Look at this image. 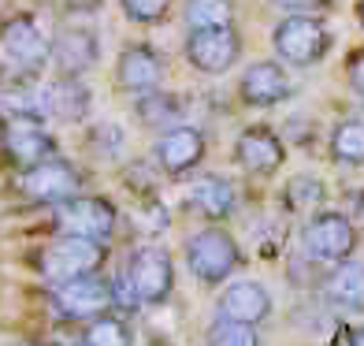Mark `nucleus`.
<instances>
[{"label": "nucleus", "instance_id": "nucleus-1", "mask_svg": "<svg viewBox=\"0 0 364 346\" xmlns=\"http://www.w3.org/2000/svg\"><path fill=\"white\" fill-rule=\"evenodd\" d=\"M357 238H360V231L350 216H342V212H320L301 231V250L312 265H342V261L353 257Z\"/></svg>", "mask_w": 364, "mask_h": 346}, {"label": "nucleus", "instance_id": "nucleus-2", "mask_svg": "<svg viewBox=\"0 0 364 346\" xmlns=\"http://www.w3.org/2000/svg\"><path fill=\"white\" fill-rule=\"evenodd\" d=\"M331 30L316 19V15H287L283 23L275 26L272 45L279 60H287L290 68H312L331 53Z\"/></svg>", "mask_w": 364, "mask_h": 346}, {"label": "nucleus", "instance_id": "nucleus-3", "mask_svg": "<svg viewBox=\"0 0 364 346\" xmlns=\"http://www.w3.org/2000/svg\"><path fill=\"white\" fill-rule=\"evenodd\" d=\"M119 302L115 294V283H108L105 276H78V279H68V283H56L53 290V305L60 317L68 320H97V317H108L112 305Z\"/></svg>", "mask_w": 364, "mask_h": 346}, {"label": "nucleus", "instance_id": "nucleus-4", "mask_svg": "<svg viewBox=\"0 0 364 346\" xmlns=\"http://www.w3.org/2000/svg\"><path fill=\"white\" fill-rule=\"evenodd\" d=\"M127 290L134 294L138 305H160L171 298L175 290V265L164 250H134L130 253V265H127V276H123Z\"/></svg>", "mask_w": 364, "mask_h": 346}, {"label": "nucleus", "instance_id": "nucleus-5", "mask_svg": "<svg viewBox=\"0 0 364 346\" xmlns=\"http://www.w3.org/2000/svg\"><path fill=\"white\" fill-rule=\"evenodd\" d=\"M186 265L201 283L216 287L238 265V242L220 227H205L186 238Z\"/></svg>", "mask_w": 364, "mask_h": 346}, {"label": "nucleus", "instance_id": "nucleus-6", "mask_svg": "<svg viewBox=\"0 0 364 346\" xmlns=\"http://www.w3.org/2000/svg\"><path fill=\"white\" fill-rule=\"evenodd\" d=\"M19 190L30 197V201H48V205H63L71 197L82 194V175L75 172V164L48 157L34 168H26L19 175Z\"/></svg>", "mask_w": 364, "mask_h": 346}, {"label": "nucleus", "instance_id": "nucleus-7", "mask_svg": "<svg viewBox=\"0 0 364 346\" xmlns=\"http://www.w3.org/2000/svg\"><path fill=\"white\" fill-rule=\"evenodd\" d=\"M0 45H4L8 60L23 71H41L53 60V41L41 34V26L34 23V15H8L0 23Z\"/></svg>", "mask_w": 364, "mask_h": 346}, {"label": "nucleus", "instance_id": "nucleus-8", "mask_svg": "<svg viewBox=\"0 0 364 346\" xmlns=\"http://www.w3.org/2000/svg\"><path fill=\"white\" fill-rule=\"evenodd\" d=\"M101 261H105L101 242L75 238V235H60V238L45 250L41 268H45L48 279L68 283V279H78V276H93L97 268H101Z\"/></svg>", "mask_w": 364, "mask_h": 346}, {"label": "nucleus", "instance_id": "nucleus-9", "mask_svg": "<svg viewBox=\"0 0 364 346\" xmlns=\"http://www.w3.org/2000/svg\"><path fill=\"white\" fill-rule=\"evenodd\" d=\"M56 224H60L63 235L101 242L115 231V209H112V201H105V197L78 194V197H71V201L56 205Z\"/></svg>", "mask_w": 364, "mask_h": 346}, {"label": "nucleus", "instance_id": "nucleus-10", "mask_svg": "<svg viewBox=\"0 0 364 346\" xmlns=\"http://www.w3.org/2000/svg\"><path fill=\"white\" fill-rule=\"evenodd\" d=\"M238 56H242V38L235 26L190 30V38H186V60L201 75H223L238 63Z\"/></svg>", "mask_w": 364, "mask_h": 346}, {"label": "nucleus", "instance_id": "nucleus-11", "mask_svg": "<svg viewBox=\"0 0 364 346\" xmlns=\"http://www.w3.org/2000/svg\"><path fill=\"white\" fill-rule=\"evenodd\" d=\"M4 153L11 157V164H19V168H34V164L56 157V138L45 130V123L38 115H15V120H8Z\"/></svg>", "mask_w": 364, "mask_h": 346}, {"label": "nucleus", "instance_id": "nucleus-12", "mask_svg": "<svg viewBox=\"0 0 364 346\" xmlns=\"http://www.w3.org/2000/svg\"><path fill=\"white\" fill-rule=\"evenodd\" d=\"M38 101H41V112L53 115V120L78 123V120H86L90 108H93V90L78 75H60L53 82H45Z\"/></svg>", "mask_w": 364, "mask_h": 346}, {"label": "nucleus", "instance_id": "nucleus-13", "mask_svg": "<svg viewBox=\"0 0 364 346\" xmlns=\"http://www.w3.org/2000/svg\"><path fill=\"white\" fill-rule=\"evenodd\" d=\"M101 60V41L90 26L82 23H68L53 34V63L60 68V75H78L90 71Z\"/></svg>", "mask_w": 364, "mask_h": 346}, {"label": "nucleus", "instance_id": "nucleus-14", "mask_svg": "<svg viewBox=\"0 0 364 346\" xmlns=\"http://www.w3.org/2000/svg\"><path fill=\"white\" fill-rule=\"evenodd\" d=\"M115 82L130 93H156L164 82V60L153 45H127L115 60Z\"/></svg>", "mask_w": 364, "mask_h": 346}, {"label": "nucleus", "instance_id": "nucleus-15", "mask_svg": "<svg viewBox=\"0 0 364 346\" xmlns=\"http://www.w3.org/2000/svg\"><path fill=\"white\" fill-rule=\"evenodd\" d=\"M235 160L253 175H272L283 168L287 145L279 142V135L272 127H245L235 142Z\"/></svg>", "mask_w": 364, "mask_h": 346}, {"label": "nucleus", "instance_id": "nucleus-16", "mask_svg": "<svg viewBox=\"0 0 364 346\" xmlns=\"http://www.w3.org/2000/svg\"><path fill=\"white\" fill-rule=\"evenodd\" d=\"M272 313V294L268 287L253 283V279H238V283L223 287L216 298V317L223 320H242V324H260Z\"/></svg>", "mask_w": 364, "mask_h": 346}, {"label": "nucleus", "instance_id": "nucleus-17", "mask_svg": "<svg viewBox=\"0 0 364 346\" xmlns=\"http://www.w3.org/2000/svg\"><path fill=\"white\" fill-rule=\"evenodd\" d=\"M238 93H242V101L253 105V108H272V105L290 97V75L283 71V63L260 60L253 68H245V75L238 82Z\"/></svg>", "mask_w": 364, "mask_h": 346}, {"label": "nucleus", "instance_id": "nucleus-18", "mask_svg": "<svg viewBox=\"0 0 364 346\" xmlns=\"http://www.w3.org/2000/svg\"><path fill=\"white\" fill-rule=\"evenodd\" d=\"M156 160L168 175H186L205 160V135L197 127H171L156 142Z\"/></svg>", "mask_w": 364, "mask_h": 346}, {"label": "nucleus", "instance_id": "nucleus-19", "mask_svg": "<svg viewBox=\"0 0 364 346\" xmlns=\"http://www.w3.org/2000/svg\"><path fill=\"white\" fill-rule=\"evenodd\" d=\"M323 298L338 313H364V265L342 261L323 279Z\"/></svg>", "mask_w": 364, "mask_h": 346}, {"label": "nucleus", "instance_id": "nucleus-20", "mask_svg": "<svg viewBox=\"0 0 364 346\" xmlns=\"http://www.w3.org/2000/svg\"><path fill=\"white\" fill-rule=\"evenodd\" d=\"M190 205L208 220H223L238 209V187L223 175H201L190 190Z\"/></svg>", "mask_w": 364, "mask_h": 346}, {"label": "nucleus", "instance_id": "nucleus-21", "mask_svg": "<svg viewBox=\"0 0 364 346\" xmlns=\"http://www.w3.org/2000/svg\"><path fill=\"white\" fill-rule=\"evenodd\" d=\"M182 19L190 30H223L235 23V0H186Z\"/></svg>", "mask_w": 364, "mask_h": 346}, {"label": "nucleus", "instance_id": "nucleus-22", "mask_svg": "<svg viewBox=\"0 0 364 346\" xmlns=\"http://www.w3.org/2000/svg\"><path fill=\"white\" fill-rule=\"evenodd\" d=\"M331 157L338 164H364V120H342L331 130Z\"/></svg>", "mask_w": 364, "mask_h": 346}, {"label": "nucleus", "instance_id": "nucleus-23", "mask_svg": "<svg viewBox=\"0 0 364 346\" xmlns=\"http://www.w3.org/2000/svg\"><path fill=\"white\" fill-rule=\"evenodd\" d=\"M82 346H134V332H130V324L119 320V317H97L86 324V332H82Z\"/></svg>", "mask_w": 364, "mask_h": 346}, {"label": "nucleus", "instance_id": "nucleus-24", "mask_svg": "<svg viewBox=\"0 0 364 346\" xmlns=\"http://www.w3.org/2000/svg\"><path fill=\"white\" fill-rule=\"evenodd\" d=\"M283 197H287V209L290 212L320 209L327 201V187H323L320 175H294L290 183H287V190H283Z\"/></svg>", "mask_w": 364, "mask_h": 346}, {"label": "nucleus", "instance_id": "nucleus-25", "mask_svg": "<svg viewBox=\"0 0 364 346\" xmlns=\"http://www.w3.org/2000/svg\"><path fill=\"white\" fill-rule=\"evenodd\" d=\"M205 346H260V335H257V324L216 317L205 332Z\"/></svg>", "mask_w": 364, "mask_h": 346}, {"label": "nucleus", "instance_id": "nucleus-26", "mask_svg": "<svg viewBox=\"0 0 364 346\" xmlns=\"http://www.w3.org/2000/svg\"><path fill=\"white\" fill-rule=\"evenodd\" d=\"M134 115H138L145 127H164V130H171L168 123L175 120V115H182V105H178V97H168V93H145V97H138Z\"/></svg>", "mask_w": 364, "mask_h": 346}, {"label": "nucleus", "instance_id": "nucleus-27", "mask_svg": "<svg viewBox=\"0 0 364 346\" xmlns=\"http://www.w3.org/2000/svg\"><path fill=\"white\" fill-rule=\"evenodd\" d=\"M119 8L127 11L130 23H141V26H156L168 19L171 11V0H119Z\"/></svg>", "mask_w": 364, "mask_h": 346}, {"label": "nucleus", "instance_id": "nucleus-28", "mask_svg": "<svg viewBox=\"0 0 364 346\" xmlns=\"http://www.w3.org/2000/svg\"><path fill=\"white\" fill-rule=\"evenodd\" d=\"M346 75H350V86L364 97V48H360V53H353L350 60H346Z\"/></svg>", "mask_w": 364, "mask_h": 346}, {"label": "nucleus", "instance_id": "nucleus-29", "mask_svg": "<svg viewBox=\"0 0 364 346\" xmlns=\"http://www.w3.org/2000/svg\"><path fill=\"white\" fill-rule=\"evenodd\" d=\"M272 4L283 11H323L331 8V0H272Z\"/></svg>", "mask_w": 364, "mask_h": 346}, {"label": "nucleus", "instance_id": "nucleus-30", "mask_svg": "<svg viewBox=\"0 0 364 346\" xmlns=\"http://www.w3.org/2000/svg\"><path fill=\"white\" fill-rule=\"evenodd\" d=\"M350 220L357 224V231H364V190L353 194V212H350Z\"/></svg>", "mask_w": 364, "mask_h": 346}, {"label": "nucleus", "instance_id": "nucleus-31", "mask_svg": "<svg viewBox=\"0 0 364 346\" xmlns=\"http://www.w3.org/2000/svg\"><path fill=\"white\" fill-rule=\"evenodd\" d=\"M346 346H364V324H357V327H353L350 339H346Z\"/></svg>", "mask_w": 364, "mask_h": 346}, {"label": "nucleus", "instance_id": "nucleus-32", "mask_svg": "<svg viewBox=\"0 0 364 346\" xmlns=\"http://www.w3.org/2000/svg\"><path fill=\"white\" fill-rule=\"evenodd\" d=\"M4 135H8V123L0 120V150H4Z\"/></svg>", "mask_w": 364, "mask_h": 346}, {"label": "nucleus", "instance_id": "nucleus-33", "mask_svg": "<svg viewBox=\"0 0 364 346\" xmlns=\"http://www.w3.org/2000/svg\"><path fill=\"white\" fill-rule=\"evenodd\" d=\"M360 23H364V0H360Z\"/></svg>", "mask_w": 364, "mask_h": 346}, {"label": "nucleus", "instance_id": "nucleus-34", "mask_svg": "<svg viewBox=\"0 0 364 346\" xmlns=\"http://www.w3.org/2000/svg\"><path fill=\"white\" fill-rule=\"evenodd\" d=\"M26 346H30V342H26Z\"/></svg>", "mask_w": 364, "mask_h": 346}, {"label": "nucleus", "instance_id": "nucleus-35", "mask_svg": "<svg viewBox=\"0 0 364 346\" xmlns=\"http://www.w3.org/2000/svg\"><path fill=\"white\" fill-rule=\"evenodd\" d=\"M78 346H82V342H78Z\"/></svg>", "mask_w": 364, "mask_h": 346}]
</instances>
